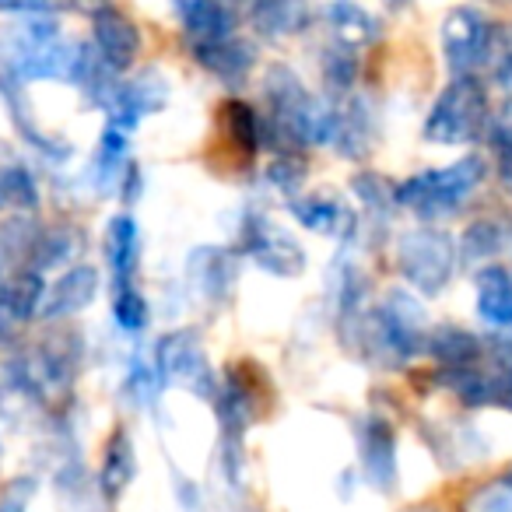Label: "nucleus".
I'll return each mask as SVG.
<instances>
[{
	"label": "nucleus",
	"instance_id": "1",
	"mask_svg": "<svg viewBox=\"0 0 512 512\" xmlns=\"http://www.w3.org/2000/svg\"><path fill=\"white\" fill-rule=\"evenodd\" d=\"M81 50L85 46H74L53 22L29 18V22L4 32L0 60H4V67H8V74L15 81H74L81 64Z\"/></svg>",
	"mask_w": 512,
	"mask_h": 512
},
{
	"label": "nucleus",
	"instance_id": "2",
	"mask_svg": "<svg viewBox=\"0 0 512 512\" xmlns=\"http://www.w3.org/2000/svg\"><path fill=\"white\" fill-rule=\"evenodd\" d=\"M488 162L481 155H463L446 169H428L397 186V204L418 214L421 221H442L456 214L470 200V193L484 183Z\"/></svg>",
	"mask_w": 512,
	"mask_h": 512
},
{
	"label": "nucleus",
	"instance_id": "3",
	"mask_svg": "<svg viewBox=\"0 0 512 512\" xmlns=\"http://www.w3.org/2000/svg\"><path fill=\"white\" fill-rule=\"evenodd\" d=\"M488 88L474 74H460L439 92L425 120V141L439 148H460L474 144L488 130Z\"/></svg>",
	"mask_w": 512,
	"mask_h": 512
},
{
	"label": "nucleus",
	"instance_id": "4",
	"mask_svg": "<svg viewBox=\"0 0 512 512\" xmlns=\"http://www.w3.org/2000/svg\"><path fill=\"white\" fill-rule=\"evenodd\" d=\"M456 264H460V249L453 235L442 228H411L397 239V271L421 295L446 292Z\"/></svg>",
	"mask_w": 512,
	"mask_h": 512
},
{
	"label": "nucleus",
	"instance_id": "5",
	"mask_svg": "<svg viewBox=\"0 0 512 512\" xmlns=\"http://www.w3.org/2000/svg\"><path fill=\"white\" fill-rule=\"evenodd\" d=\"M442 57H446L453 78L474 74L481 64H488L495 53V29L491 22L474 8H453L442 18Z\"/></svg>",
	"mask_w": 512,
	"mask_h": 512
},
{
	"label": "nucleus",
	"instance_id": "6",
	"mask_svg": "<svg viewBox=\"0 0 512 512\" xmlns=\"http://www.w3.org/2000/svg\"><path fill=\"white\" fill-rule=\"evenodd\" d=\"M242 249L253 256L256 267H264L274 278H299L306 271V249L295 242V235L288 228H281L278 221L253 214L242 225Z\"/></svg>",
	"mask_w": 512,
	"mask_h": 512
},
{
	"label": "nucleus",
	"instance_id": "7",
	"mask_svg": "<svg viewBox=\"0 0 512 512\" xmlns=\"http://www.w3.org/2000/svg\"><path fill=\"white\" fill-rule=\"evenodd\" d=\"M155 369L162 376V383H183L200 397H214L218 393V379H214L207 355L200 348V341L193 337V330H176V334L162 337L155 348Z\"/></svg>",
	"mask_w": 512,
	"mask_h": 512
},
{
	"label": "nucleus",
	"instance_id": "8",
	"mask_svg": "<svg viewBox=\"0 0 512 512\" xmlns=\"http://www.w3.org/2000/svg\"><path fill=\"white\" fill-rule=\"evenodd\" d=\"M169 102V81L158 71H141L134 81H123L120 88L109 99V116H113V127L134 130L144 116L158 113Z\"/></svg>",
	"mask_w": 512,
	"mask_h": 512
},
{
	"label": "nucleus",
	"instance_id": "9",
	"mask_svg": "<svg viewBox=\"0 0 512 512\" xmlns=\"http://www.w3.org/2000/svg\"><path fill=\"white\" fill-rule=\"evenodd\" d=\"M358 456L362 470L379 491H393L397 484V432L386 418L369 414L358 425Z\"/></svg>",
	"mask_w": 512,
	"mask_h": 512
},
{
	"label": "nucleus",
	"instance_id": "10",
	"mask_svg": "<svg viewBox=\"0 0 512 512\" xmlns=\"http://www.w3.org/2000/svg\"><path fill=\"white\" fill-rule=\"evenodd\" d=\"M92 22H95L92 36H95V50H99V57L106 60L113 71H127V67H134L137 53H141V32H137V25L116 8L99 11Z\"/></svg>",
	"mask_w": 512,
	"mask_h": 512
},
{
	"label": "nucleus",
	"instance_id": "11",
	"mask_svg": "<svg viewBox=\"0 0 512 512\" xmlns=\"http://www.w3.org/2000/svg\"><path fill=\"white\" fill-rule=\"evenodd\" d=\"M95 295H99V274L85 264L71 267V271H64L50 288H46V299H43L39 316H43V320H67V316L92 306Z\"/></svg>",
	"mask_w": 512,
	"mask_h": 512
},
{
	"label": "nucleus",
	"instance_id": "12",
	"mask_svg": "<svg viewBox=\"0 0 512 512\" xmlns=\"http://www.w3.org/2000/svg\"><path fill=\"white\" fill-rule=\"evenodd\" d=\"M477 316L495 330H512V271L488 264L474 278Z\"/></svg>",
	"mask_w": 512,
	"mask_h": 512
},
{
	"label": "nucleus",
	"instance_id": "13",
	"mask_svg": "<svg viewBox=\"0 0 512 512\" xmlns=\"http://www.w3.org/2000/svg\"><path fill=\"white\" fill-rule=\"evenodd\" d=\"M197 64L204 71H211L214 78H221L225 85H242L253 71V50L242 43L239 36H228V39H214V43H200L190 46Z\"/></svg>",
	"mask_w": 512,
	"mask_h": 512
},
{
	"label": "nucleus",
	"instance_id": "14",
	"mask_svg": "<svg viewBox=\"0 0 512 512\" xmlns=\"http://www.w3.org/2000/svg\"><path fill=\"white\" fill-rule=\"evenodd\" d=\"M137 260H141V232H137V221L130 214H116L106 228V264L113 271L116 285H130L137 271Z\"/></svg>",
	"mask_w": 512,
	"mask_h": 512
},
{
	"label": "nucleus",
	"instance_id": "15",
	"mask_svg": "<svg viewBox=\"0 0 512 512\" xmlns=\"http://www.w3.org/2000/svg\"><path fill=\"white\" fill-rule=\"evenodd\" d=\"M327 22H330V32H334L337 46H344V50H365V46L379 39V22L362 4H355V0H337V4H330Z\"/></svg>",
	"mask_w": 512,
	"mask_h": 512
},
{
	"label": "nucleus",
	"instance_id": "16",
	"mask_svg": "<svg viewBox=\"0 0 512 512\" xmlns=\"http://www.w3.org/2000/svg\"><path fill=\"white\" fill-rule=\"evenodd\" d=\"M425 351L442 365V372L467 369V365H477L484 358V344L463 327H435L432 334H428Z\"/></svg>",
	"mask_w": 512,
	"mask_h": 512
},
{
	"label": "nucleus",
	"instance_id": "17",
	"mask_svg": "<svg viewBox=\"0 0 512 512\" xmlns=\"http://www.w3.org/2000/svg\"><path fill=\"white\" fill-rule=\"evenodd\" d=\"M137 474V453L134 442L123 428H116L113 439L106 442V453H102V470H99V488L106 498H120L130 488Z\"/></svg>",
	"mask_w": 512,
	"mask_h": 512
},
{
	"label": "nucleus",
	"instance_id": "18",
	"mask_svg": "<svg viewBox=\"0 0 512 512\" xmlns=\"http://www.w3.org/2000/svg\"><path fill=\"white\" fill-rule=\"evenodd\" d=\"M292 211L309 232H320V235H344L355 232V218L344 204H337L334 197H299L292 200Z\"/></svg>",
	"mask_w": 512,
	"mask_h": 512
},
{
	"label": "nucleus",
	"instance_id": "19",
	"mask_svg": "<svg viewBox=\"0 0 512 512\" xmlns=\"http://www.w3.org/2000/svg\"><path fill=\"white\" fill-rule=\"evenodd\" d=\"M43 299H46V285H43V278H39V271L18 274L11 285L0 288V309H4V316H8L11 323L39 316Z\"/></svg>",
	"mask_w": 512,
	"mask_h": 512
},
{
	"label": "nucleus",
	"instance_id": "20",
	"mask_svg": "<svg viewBox=\"0 0 512 512\" xmlns=\"http://www.w3.org/2000/svg\"><path fill=\"white\" fill-rule=\"evenodd\" d=\"M190 281L207 295V299H221L225 288L232 285V264H228V253L204 246L197 256H190Z\"/></svg>",
	"mask_w": 512,
	"mask_h": 512
},
{
	"label": "nucleus",
	"instance_id": "21",
	"mask_svg": "<svg viewBox=\"0 0 512 512\" xmlns=\"http://www.w3.org/2000/svg\"><path fill=\"white\" fill-rule=\"evenodd\" d=\"M302 18H306V0H260L256 4V22L267 36H288L302 29Z\"/></svg>",
	"mask_w": 512,
	"mask_h": 512
},
{
	"label": "nucleus",
	"instance_id": "22",
	"mask_svg": "<svg viewBox=\"0 0 512 512\" xmlns=\"http://www.w3.org/2000/svg\"><path fill=\"white\" fill-rule=\"evenodd\" d=\"M221 127H225L228 141L242 151V155H253L256 144H260V120L246 102H228L221 106Z\"/></svg>",
	"mask_w": 512,
	"mask_h": 512
},
{
	"label": "nucleus",
	"instance_id": "23",
	"mask_svg": "<svg viewBox=\"0 0 512 512\" xmlns=\"http://www.w3.org/2000/svg\"><path fill=\"white\" fill-rule=\"evenodd\" d=\"M0 204H11L18 211H32L39 204V186L25 165H4L0 169Z\"/></svg>",
	"mask_w": 512,
	"mask_h": 512
},
{
	"label": "nucleus",
	"instance_id": "24",
	"mask_svg": "<svg viewBox=\"0 0 512 512\" xmlns=\"http://www.w3.org/2000/svg\"><path fill=\"white\" fill-rule=\"evenodd\" d=\"M81 235L74 232V228H53L46 239H39V246H36V264H39V271H57V267H64L67 260H71L74 253L81 249Z\"/></svg>",
	"mask_w": 512,
	"mask_h": 512
},
{
	"label": "nucleus",
	"instance_id": "25",
	"mask_svg": "<svg viewBox=\"0 0 512 512\" xmlns=\"http://www.w3.org/2000/svg\"><path fill=\"white\" fill-rule=\"evenodd\" d=\"M498 249H505V232L498 221H474L460 242V260H488Z\"/></svg>",
	"mask_w": 512,
	"mask_h": 512
},
{
	"label": "nucleus",
	"instance_id": "26",
	"mask_svg": "<svg viewBox=\"0 0 512 512\" xmlns=\"http://www.w3.org/2000/svg\"><path fill=\"white\" fill-rule=\"evenodd\" d=\"M113 320L120 323V330H127V334H141V330L148 327V299H144L134 285H116Z\"/></svg>",
	"mask_w": 512,
	"mask_h": 512
},
{
	"label": "nucleus",
	"instance_id": "27",
	"mask_svg": "<svg viewBox=\"0 0 512 512\" xmlns=\"http://www.w3.org/2000/svg\"><path fill=\"white\" fill-rule=\"evenodd\" d=\"M267 179H271V183L278 186L281 193L295 197V193H299V186L306 183V165H302V158H299V155L285 151V155H278V158L271 162V169H267Z\"/></svg>",
	"mask_w": 512,
	"mask_h": 512
},
{
	"label": "nucleus",
	"instance_id": "28",
	"mask_svg": "<svg viewBox=\"0 0 512 512\" xmlns=\"http://www.w3.org/2000/svg\"><path fill=\"white\" fill-rule=\"evenodd\" d=\"M351 186H355L358 200L365 207H372V211H386L390 204H397V190L383 176H376V172H362V176H355Z\"/></svg>",
	"mask_w": 512,
	"mask_h": 512
},
{
	"label": "nucleus",
	"instance_id": "29",
	"mask_svg": "<svg viewBox=\"0 0 512 512\" xmlns=\"http://www.w3.org/2000/svg\"><path fill=\"white\" fill-rule=\"evenodd\" d=\"M467 512H512V488L505 481L484 484L467 502Z\"/></svg>",
	"mask_w": 512,
	"mask_h": 512
},
{
	"label": "nucleus",
	"instance_id": "30",
	"mask_svg": "<svg viewBox=\"0 0 512 512\" xmlns=\"http://www.w3.org/2000/svg\"><path fill=\"white\" fill-rule=\"evenodd\" d=\"M491 64H495V78L502 85V92L512 99V36L495 43V53H491Z\"/></svg>",
	"mask_w": 512,
	"mask_h": 512
},
{
	"label": "nucleus",
	"instance_id": "31",
	"mask_svg": "<svg viewBox=\"0 0 512 512\" xmlns=\"http://www.w3.org/2000/svg\"><path fill=\"white\" fill-rule=\"evenodd\" d=\"M60 8H74V11H85V15H99V11L109 8V0H60Z\"/></svg>",
	"mask_w": 512,
	"mask_h": 512
},
{
	"label": "nucleus",
	"instance_id": "32",
	"mask_svg": "<svg viewBox=\"0 0 512 512\" xmlns=\"http://www.w3.org/2000/svg\"><path fill=\"white\" fill-rule=\"evenodd\" d=\"M0 512H25V502L22 498H4V502H0Z\"/></svg>",
	"mask_w": 512,
	"mask_h": 512
},
{
	"label": "nucleus",
	"instance_id": "33",
	"mask_svg": "<svg viewBox=\"0 0 512 512\" xmlns=\"http://www.w3.org/2000/svg\"><path fill=\"white\" fill-rule=\"evenodd\" d=\"M386 8H393V11H400V8H407V4H411V0H383Z\"/></svg>",
	"mask_w": 512,
	"mask_h": 512
},
{
	"label": "nucleus",
	"instance_id": "34",
	"mask_svg": "<svg viewBox=\"0 0 512 512\" xmlns=\"http://www.w3.org/2000/svg\"><path fill=\"white\" fill-rule=\"evenodd\" d=\"M502 481H505V484H509V488H512V470H509V474L502 477Z\"/></svg>",
	"mask_w": 512,
	"mask_h": 512
},
{
	"label": "nucleus",
	"instance_id": "35",
	"mask_svg": "<svg viewBox=\"0 0 512 512\" xmlns=\"http://www.w3.org/2000/svg\"><path fill=\"white\" fill-rule=\"evenodd\" d=\"M0 456H4V449H0Z\"/></svg>",
	"mask_w": 512,
	"mask_h": 512
},
{
	"label": "nucleus",
	"instance_id": "36",
	"mask_svg": "<svg viewBox=\"0 0 512 512\" xmlns=\"http://www.w3.org/2000/svg\"><path fill=\"white\" fill-rule=\"evenodd\" d=\"M425 512H428V509H425Z\"/></svg>",
	"mask_w": 512,
	"mask_h": 512
}]
</instances>
